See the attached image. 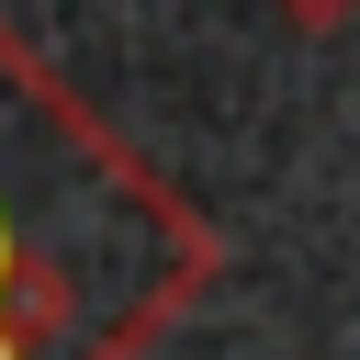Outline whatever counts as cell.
<instances>
[{
    "label": "cell",
    "mask_w": 360,
    "mask_h": 360,
    "mask_svg": "<svg viewBox=\"0 0 360 360\" xmlns=\"http://www.w3.org/2000/svg\"><path fill=\"white\" fill-rule=\"evenodd\" d=\"M270 11H281L292 34H349V22H360V0H270Z\"/></svg>",
    "instance_id": "6da1fadb"
},
{
    "label": "cell",
    "mask_w": 360,
    "mask_h": 360,
    "mask_svg": "<svg viewBox=\"0 0 360 360\" xmlns=\"http://www.w3.org/2000/svg\"><path fill=\"white\" fill-rule=\"evenodd\" d=\"M11 270H22V259H11V236H0V292H11Z\"/></svg>",
    "instance_id": "7a4b0ae2"
}]
</instances>
